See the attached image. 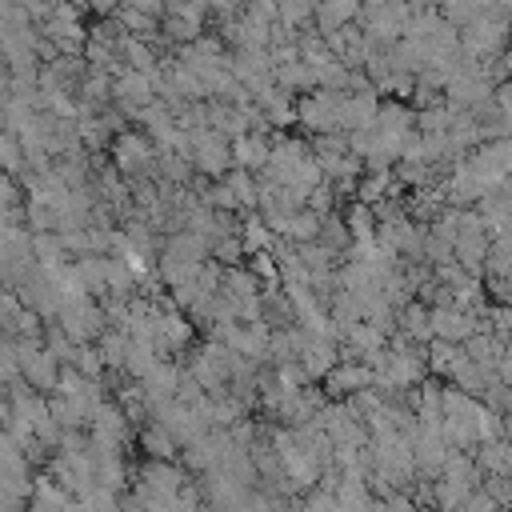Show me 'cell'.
I'll return each mask as SVG.
<instances>
[{
    "label": "cell",
    "mask_w": 512,
    "mask_h": 512,
    "mask_svg": "<svg viewBox=\"0 0 512 512\" xmlns=\"http://www.w3.org/2000/svg\"><path fill=\"white\" fill-rule=\"evenodd\" d=\"M16 368H20V376L32 384V392H36V388H40V392H52L56 380H60V364L44 352L40 340H16Z\"/></svg>",
    "instance_id": "obj_1"
},
{
    "label": "cell",
    "mask_w": 512,
    "mask_h": 512,
    "mask_svg": "<svg viewBox=\"0 0 512 512\" xmlns=\"http://www.w3.org/2000/svg\"><path fill=\"white\" fill-rule=\"evenodd\" d=\"M148 160H152V148H148L136 132H128V136L116 140V164H120L124 172H140Z\"/></svg>",
    "instance_id": "obj_2"
}]
</instances>
